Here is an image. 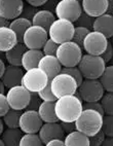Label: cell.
Returning <instances> with one entry per match:
<instances>
[{
    "label": "cell",
    "instance_id": "1",
    "mask_svg": "<svg viewBox=\"0 0 113 146\" xmlns=\"http://www.w3.org/2000/svg\"><path fill=\"white\" fill-rule=\"evenodd\" d=\"M82 109V102L76 95L62 97L55 102V113L59 123H74Z\"/></svg>",
    "mask_w": 113,
    "mask_h": 146
},
{
    "label": "cell",
    "instance_id": "2",
    "mask_svg": "<svg viewBox=\"0 0 113 146\" xmlns=\"http://www.w3.org/2000/svg\"><path fill=\"white\" fill-rule=\"evenodd\" d=\"M103 115L92 109H82L81 113L74 123L75 129L79 133L87 137H92L101 131Z\"/></svg>",
    "mask_w": 113,
    "mask_h": 146
},
{
    "label": "cell",
    "instance_id": "3",
    "mask_svg": "<svg viewBox=\"0 0 113 146\" xmlns=\"http://www.w3.org/2000/svg\"><path fill=\"white\" fill-rule=\"evenodd\" d=\"M105 62L100 56L82 55L77 68L81 73L83 79H99L106 68Z\"/></svg>",
    "mask_w": 113,
    "mask_h": 146
},
{
    "label": "cell",
    "instance_id": "4",
    "mask_svg": "<svg viewBox=\"0 0 113 146\" xmlns=\"http://www.w3.org/2000/svg\"><path fill=\"white\" fill-rule=\"evenodd\" d=\"M56 57L62 68L76 67L82 57V48L72 41L65 42L58 46Z\"/></svg>",
    "mask_w": 113,
    "mask_h": 146
},
{
    "label": "cell",
    "instance_id": "5",
    "mask_svg": "<svg viewBox=\"0 0 113 146\" xmlns=\"http://www.w3.org/2000/svg\"><path fill=\"white\" fill-rule=\"evenodd\" d=\"M74 28L75 25L71 22L62 19H56V21L50 25L48 31V38L59 45L71 41Z\"/></svg>",
    "mask_w": 113,
    "mask_h": 146
},
{
    "label": "cell",
    "instance_id": "6",
    "mask_svg": "<svg viewBox=\"0 0 113 146\" xmlns=\"http://www.w3.org/2000/svg\"><path fill=\"white\" fill-rule=\"evenodd\" d=\"M52 93L58 100L62 97L75 95L77 91L76 81L65 73H59L50 81Z\"/></svg>",
    "mask_w": 113,
    "mask_h": 146
},
{
    "label": "cell",
    "instance_id": "7",
    "mask_svg": "<svg viewBox=\"0 0 113 146\" xmlns=\"http://www.w3.org/2000/svg\"><path fill=\"white\" fill-rule=\"evenodd\" d=\"M104 89L98 79H83L77 86L76 96L82 103L99 102L104 95Z\"/></svg>",
    "mask_w": 113,
    "mask_h": 146
},
{
    "label": "cell",
    "instance_id": "8",
    "mask_svg": "<svg viewBox=\"0 0 113 146\" xmlns=\"http://www.w3.org/2000/svg\"><path fill=\"white\" fill-rule=\"evenodd\" d=\"M50 82L48 76L39 68H33L24 72L21 86L31 94H37Z\"/></svg>",
    "mask_w": 113,
    "mask_h": 146
},
{
    "label": "cell",
    "instance_id": "9",
    "mask_svg": "<svg viewBox=\"0 0 113 146\" xmlns=\"http://www.w3.org/2000/svg\"><path fill=\"white\" fill-rule=\"evenodd\" d=\"M82 13L81 4L78 0H61L55 7V16L58 19L75 23Z\"/></svg>",
    "mask_w": 113,
    "mask_h": 146
},
{
    "label": "cell",
    "instance_id": "10",
    "mask_svg": "<svg viewBox=\"0 0 113 146\" xmlns=\"http://www.w3.org/2000/svg\"><path fill=\"white\" fill-rule=\"evenodd\" d=\"M5 97L9 109L22 111L26 109L29 104L31 93L27 91L24 86H17L8 89Z\"/></svg>",
    "mask_w": 113,
    "mask_h": 146
},
{
    "label": "cell",
    "instance_id": "11",
    "mask_svg": "<svg viewBox=\"0 0 113 146\" xmlns=\"http://www.w3.org/2000/svg\"><path fill=\"white\" fill-rule=\"evenodd\" d=\"M48 39V31L38 26H30L25 32L22 43L26 46L27 50H41L46 40Z\"/></svg>",
    "mask_w": 113,
    "mask_h": 146
},
{
    "label": "cell",
    "instance_id": "12",
    "mask_svg": "<svg viewBox=\"0 0 113 146\" xmlns=\"http://www.w3.org/2000/svg\"><path fill=\"white\" fill-rule=\"evenodd\" d=\"M109 40L101 33L91 31L87 34L82 43V50L87 55L101 56L106 50Z\"/></svg>",
    "mask_w": 113,
    "mask_h": 146
},
{
    "label": "cell",
    "instance_id": "13",
    "mask_svg": "<svg viewBox=\"0 0 113 146\" xmlns=\"http://www.w3.org/2000/svg\"><path fill=\"white\" fill-rule=\"evenodd\" d=\"M42 120L40 119L37 111L26 110L22 112L19 119V129L24 134H37L42 125Z\"/></svg>",
    "mask_w": 113,
    "mask_h": 146
},
{
    "label": "cell",
    "instance_id": "14",
    "mask_svg": "<svg viewBox=\"0 0 113 146\" xmlns=\"http://www.w3.org/2000/svg\"><path fill=\"white\" fill-rule=\"evenodd\" d=\"M25 3L22 0H0V17L8 22L20 18Z\"/></svg>",
    "mask_w": 113,
    "mask_h": 146
},
{
    "label": "cell",
    "instance_id": "15",
    "mask_svg": "<svg viewBox=\"0 0 113 146\" xmlns=\"http://www.w3.org/2000/svg\"><path fill=\"white\" fill-rule=\"evenodd\" d=\"M37 135L43 145L55 139L63 140L65 137V133L61 128L60 123H43Z\"/></svg>",
    "mask_w": 113,
    "mask_h": 146
},
{
    "label": "cell",
    "instance_id": "16",
    "mask_svg": "<svg viewBox=\"0 0 113 146\" xmlns=\"http://www.w3.org/2000/svg\"><path fill=\"white\" fill-rule=\"evenodd\" d=\"M80 4L82 13L93 19L107 13L108 0H83Z\"/></svg>",
    "mask_w": 113,
    "mask_h": 146
},
{
    "label": "cell",
    "instance_id": "17",
    "mask_svg": "<svg viewBox=\"0 0 113 146\" xmlns=\"http://www.w3.org/2000/svg\"><path fill=\"white\" fill-rule=\"evenodd\" d=\"M23 75H24V70L22 67L7 65L1 77V81L4 88L11 89L13 86H21Z\"/></svg>",
    "mask_w": 113,
    "mask_h": 146
},
{
    "label": "cell",
    "instance_id": "18",
    "mask_svg": "<svg viewBox=\"0 0 113 146\" xmlns=\"http://www.w3.org/2000/svg\"><path fill=\"white\" fill-rule=\"evenodd\" d=\"M93 31L101 33L109 39L113 36V17L112 13H104L102 16L94 19Z\"/></svg>",
    "mask_w": 113,
    "mask_h": 146
},
{
    "label": "cell",
    "instance_id": "19",
    "mask_svg": "<svg viewBox=\"0 0 113 146\" xmlns=\"http://www.w3.org/2000/svg\"><path fill=\"white\" fill-rule=\"evenodd\" d=\"M38 68L46 74L50 81L61 73L62 70V66L56 56H43L39 61Z\"/></svg>",
    "mask_w": 113,
    "mask_h": 146
},
{
    "label": "cell",
    "instance_id": "20",
    "mask_svg": "<svg viewBox=\"0 0 113 146\" xmlns=\"http://www.w3.org/2000/svg\"><path fill=\"white\" fill-rule=\"evenodd\" d=\"M18 43L16 34L9 27L0 28V52L5 54Z\"/></svg>",
    "mask_w": 113,
    "mask_h": 146
},
{
    "label": "cell",
    "instance_id": "21",
    "mask_svg": "<svg viewBox=\"0 0 113 146\" xmlns=\"http://www.w3.org/2000/svg\"><path fill=\"white\" fill-rule=\"evenodd\" d=\"M55 21L56 16L53 11H46V9H40V11H36L33 19L31 20V23L33 26L41 27L45 31H48L50 25Z\"/></svg>",
    "mask_w": 113,
    "mask_h": 146
},
{
    "label": "cell",
    "instance_id": "22",
    "mask_svg": "<svg viewBox=\"0 0 113 146\" xmlns=\"http://www.w3.org/2000/svg\"><path fill=\"white\" fill-rule=\"evenodd\" d=\"M42 57H43V54L41 50H27L24 52L21 61V66L23 68V70L28 71L30 69H33V68H37Z\"/></svg>",
    "mask_w": 113,
    "mask_h": 146
},
{
    "label": "cell",
    "instance_id": "23",
    "mask_svg": "<svg viewBox=\"0 0 113 146\" xmlns=\"http://www.w3.org/2000/svg\"><path fill=\"white\" fill-rule=\"evenodd\" d=\"M37 112L42 123H59L55 113V102H42Z\"/></svg>",
    "mask_w": 113,
    "mask_h": 146
},
{
    "label": "cell",
    "instance_id": "24",
    "mask_svg": "<svg viewBox=\"0 0 113 146\" xmlns=\"http://www.w3.org/2000/svg\"><path fill=\"white\" fill-rule=\"evenodd\" d=\"M30 26H32V23L31 21L29 20H26L24 18H17L16 20H13V21L9 22V25L8 27L15 32L17 36V39H18L19 43H22L23 41V36H24L25 32Z\"/></svg>",
    "mask_w": 113,
    "mask_h": 146
},
{
    "label": "cell",
    "instance_id": "25",
    "mask_svg": "<svg viewBox=\"0 0 113 146\" xmlns=\"http://www.w3.org/2000/svg\"><path fill=\"white\" fill-rule=\"evenodd\" d=\"M27 50L26 46L23 43H18L16 46H13L11 50L5 52V60L11 66H19L21 67L22 57L24 52Z\"/></svg>",
    "mask_w": 113,
    "mask_h": 146
},
{
    "label": "cell",
    "instance_id": "26",
    "mask_svg": "<svg viewBox=\"0 0 113 146\" xmlns=\"http://www.w3.org/2000/svg\"><path fill=\"white\" fill-rule=\"evenodd\" d=\"M23 133L19 128L6 129L2 132L0 138L3 141L4 146H19Z\"/></svg>",
    "mask_w": 113,
    "mask_h": 146
},
{
    "label": "cell",
    "instance_id": "27",
    "mask_svg": "<svg viewBox=\"0 0 113 146\" xmlns=\"http://www.w3.org/2000/svg\"><path fill=\"white\" fill-rule=\"evenodd\" d=\"M63 141L65 146H89V137L79 133L78 131L65 135Z\"/></svg>",
    "mask_w": 113,
    "mask_h": 146
},
{
    "label": "cell",
    "instance_id": "28",
    "mask_svg": "<svg viewBox=\"0 0 113 146\" xmlns=\"http://www.w3.org/2000/svg\"><path fill=\"white\" fill-rule=\"evenodd\" d=\"M104 91L107 93H113V66H106L105 70L103 71L102 75L98 79Z\"/></svg>",
    "mask_w": 113,
    "mask_h": 146
},
{
    "label": "cell",
    "instance_id": "29",
    "mask_svg": "<svg viewBox=\"0 0 113 146\" xmlns=\"http://www.w3.org/2000/svg\"><path fill=\"white\" fill-rule=\"evenodd\" d=\"M21 114H22L21 111L9 109L1 118H2L3 123L8 129H17L19 128V119H20Z\"/></svg>",
    "mask_w": 113,
    "mask_h": 146
},
{
    "label": "cell",
    "instance_id": "30",
    "mask_svg": "<svg viewBox=\"0 0 113 146\" xmlns=\"http://www.w3.org/2000/svg\"><path fill=\"white\" fill-rule=\"evenodd\" d=\"M104 115H113V93H104L100 101Z\"/></svg>",
    "mask_w": 113,
    "mask_h": 146
},
{
    "label": "cell",
    "instance_id": "31",
    "mask_svg": "<svg viewBox=\"0 0 113 146\" xmlns=\"http://www.w3.org/2000/svg\"><path fill=\"white\" fill-rule=\"evenodd\" d=\"M19 146H43L37 134H24L22 136Z\"/></svg>",
    "mask_w": 113,
    "mask_h": 146
},
{
    "label": "cell",
    "instance_id": "32",
    "mask_svg": "<svg viewBox=\"0 0 113 146\" xmlns=\"http://www.w3.org/2000/svg\"><path fill=\"white\" fill-rule=\"evenodd\" d=\"M89 32H91L89 30L83 28V27L75 26V28H74V33H73V36H72L71 41L74 42V43H76L78 46L82 47V43H83L84 38H85V36H87Z\"/></svg>",
    "mask_w": 113,
    "mask_h": 146
},
{
    "label": "cell",
    "instance_id": "33",
    "mask_svg": "<svg viewBox=\"0 0 113 146\" xmlns=\"http://www.w3.org/2000/svg\"><path fill=\"white\" fill-rule=\"evenodd\" d=\"M101 131L105 137H113V115H103Z\"/></svg>",
    "mask_w": 113,
    "mask_h": 146
},
{
    "label": "cell",
    "instance_id": "34",
    "mask_svg": "<svg viewBox=\"0 0 113 146\" xmlns=\"http://www.w3.org/2000/svg\"><path fill=\"white\" fill-rule=\"evenodd\" d=\"M61 73H65V74H68L74 79V80L76 81L77 86L79 84H81L82 80H83V77H82L81 73L79 71V69L76 67H69V68H62V70H61Z\"/></svg>",
    "mask_w": 113,
    "mask_h": 146
},
{
    "label": "cell",
    "instance_id": "35",
    "mask_svg": "<svg viewBox=\"0 0 113 146\" xmlns=\"http://www.w3.org/2000/svg\"><path fill=\"white\" fill-rule=\"evenodd\" d=\"M37 95H38L39 99L41 100L42 102H56L57 101L56 97L54 96L53 93H52L50 82H48V86H45L44 89H42L40 92H38Z\"/></svg>",
    "mask_w": 113,
    "mask_h": 146
},
{
    "label": "cell",
    "instance_id": "36",
    "mask_svg": "<svg viewBox=\"0 0 113 146\" xmlns=\"http://www.w3.org/2000/svg\"><path fill=\"white\" fill-rule=\"evenodd\" d=\"M59 44L55 43L53 40H50L48 38L46 40V42L44 43V45L42 46L41 52L43 54V56H56L57 54V50H58Z\"/></svg>",
    "mask_w": 113,
    "mask_h": 146
},
{
    "label": "cell",
    "instance_id": "37",
    "mask_svg": "<svg viewBox=\"0 0 113 146\" xmlns=\"http://www.w3.org/2000/svg\"><path fill=\"white\" fill-rule=\"evenodd\" d=\"M75 23H76L77 27H83V28L87 29V30H89V31H92L94 19L87 16L85 13H82L81 15H80V17L78 18V20H77Z\"/></svg>",
    "mask_w": 113,
    "mask_h": 146
},
{
    "label": "cell",
    "instance_id": "38",
    "mask_svg": "<svg viewBox=\"0 0 113 146\" xmlns=\"http://www.w3.org/2000/svg\"><path fill=\"white\" fill-rule=\"evenodd\" d=\"M41 103H42V101L39 99L38 95L37 94H31L30 102H29V104H28V106H27L26 110H34V111H37Z\"/></svg>",
    "mask_w": 113,
    "mask_h": 146
},
{
    "label": "cell",
    "instance_id": "39",
    "mask_svg": "<svg viewBox=\"0 0 113 146\" xmlns=\"http://www.w3.org/2000/svg\"><path fill=\"white\" fill-rule=\"evenodd\" d=\"M104 139H105V135H104L102 131H100V132H98L97 134H95L92 137H89V146H100L103 141H104Z\"/></svg>",
    "mask_w": 113,
    "mask_h": 146
},
{
    "label": "cell",
    "instance_id": "40",
    "mask_svg": "<svg viewBox=\"0 0 113 146\" xmlns=\"http://www.w3.org/2000/svg\"><path fill=\"white\" fill-rule=\"evenodd\" d=\"M37 11V8H34L32 7V6L28 5L27 4V6L24 5V8H23V11H22L21 13V18H24L26 19V20H29V21H31L32 19H33V17H34V15L36 13Z\"/></svg>",
    "mask_w": 113,
    "mask_h": 146
},
{
    "label": "cell",
    "instance_id": "41",
    "mask_svg": "<svg viewBox=\"0 0 113 146\" xmlns=\"http://www.w3.org/2000/svg\"><path fill=\"white\" fill-rule=\"evenodd\" d=\"M112 56H113L112 43H111V41H108V44H107V47H106V50H104V52H103L100 57L102 58L103 61L105 62V64H107V63H109L111 60H112Z\"/></svg>",
    "mask_w": 113,
    "mask_h": 146
},
{
    "label": "cell",
    "instance_id": "42",
    "mask_svg": "<svg viewBox=\"0 0 113 146\" xmlns=\"http://www.w3.org/2000/svg\"><path fill=\"white\" fill-rule=\"evenodd\" d=\"M82 108L83 109H92L95 110L97 112H99L100 114L104 115V111L102 109L100 102H89V103H82Z\"/></svg>",
    "mask_w": 113,
    "mask_h": 146
},
{
    "label": "cell",
    "instance_id": "43",
    "mask_svg": "<svg viewBox=\"0 0 113 146\" xmlns=\"http://www.w3.org/2000/svg\"><path fill=\"white\" fill-rule=\"evenodd\" d=\"M8 110H9V106L6 101L5 94H0V117H2Z\"/></svg>",
    "mask_w": 113,
    "mask_h": 146
},
{
    "label": "cell",
    "instance_id": "44",
    "mask_svg": "<svg viewBox=\"0 0 113 146\" xmlns=\"http://www.w3.org/2000/svg\"><path fill=\"white\" fill-rule=\"evenodd\" d=\"M61 128L63 130V132L65 133V135L72 133L74 131H76L75 129V123H60Z\"/></svg>",
    "mask_w": 113,
    "mask_h": 146
},
{
    "label": "cell",
    "instance_id": "45",
    "mask_svg": "<svg viewBox=\"0 0 113 146\" xmlns=\"http://www.w3.org/2000/svg\"><path fill=\"white\" fill-rule=\"evenodd\" d=\"M46 2H48V0H27L26 1V3L28 5L32 6V7H34V8L44 6Z\"/></svg>",
    "mask_w": 113,
    "mask_h": 146
},
{
    "label": "cell",
    "instance_id": "46",
    "mask_svg": "<svg viewBox=\"0 0 113 146\" xmlns=\"http://www.w3.org/2000/svg\"><path fill=\"white\" fill-rule=\"evenodd\" d=\"M43 146H65L64 145V141L61 139H55L52 140L50 142H48L46 144H44Z\"/></svg>",
    "mask_w": 113,
    "mask_h": 146
},
{
    "label": "cell",
    "instance_id": "47",
    "mask_svg": "<svg viewBox=\"0 0 113 146\" xmlns=\"http://www.w3.org/2000/svg\"><path fill=\"white\" fill-rule=\"evenodd\" d=\"M100 146H113V138L112 137H105Z\"/></svg>",
    "mask_w": 113,
    "mask_h": 146
},
{
    "label": "cell",
    "instance_id": "48",
    "mask_svg": "<svg viewBox=\"0 0 113 146\" xmlns=\"http://www.w3.org/2000/svg\"><path fill=\"white\" fill-rule=\"evenodd\" d=\"M5 62L3 60H0V79H1V77H2L3 73H4V70H5Z\"/></svg>",
    "mask_w": 113,
    "mask_h": 146
},
{
    "label": "cell",
    "instance_id": "49",
    "mask_svg": "<svg viewBox=\"0 0 113 146\" xmlns=\"http://www.w3.org/2000/svg\"><path fill=\"white\" fill-rule=\"evenodd\" d=\"M8 25H9V22L0 17V28H2V27H8Z\"/></svg>",
    "mask_w": 113,
    "mask_h": 146
},
{
    "label": "cell",
    "instance_id": "50",
    "mask_svg": "<svg viewBox=\"0 0 113 146\" xmlns=\"http://www.w3.org/2000/svg\"><path fill=\"white\" fill-rule=\"evenodd\" d=\"M4 92H5V88H4L2 81L0 79V94H4Z\"/></svg>",
    "mask_w": 113,
    "mask_h": 146
},
{
    "label": "cell",
    "instance_id": "51",
    "mask_svg": "<svg viewBox=\"0 0 113 146\" xmlns=\"http://www.w3.org/2000/svg\"><path fill=\"white\" fill-rule=\"evenodd\" d=\"M3 127H4V123H3L2 121V118L0 117V136H1V134H2V132L4 131V129H3Z\"/></svg>",
    "mask_w": 113,
    "mask_h": 146
},
{
    "label": "cell",
    "instance_id": "52",
    "mask_svg": "<svg viewBox=\"0 0 113 146\" xmlns=\"http://www.w3.org/2000/svg\"><path fill=\"white\" fill-rule=\"evenodd\" d=\"M0 60H5V54L2 52H0Z\"/></svg>",
    "mask_w": 113,
    "mask_h": 146
},
{
    "label": "cell",
    "instance_id": "53",
    "mask_svg": "<svg viewBox=\"0 0 113 146\" xmlns=\"http://www.w3.org/2000/svg\"><path fill=\"white\" fill-rule=\"evenodd\" d=\"M0 146H4V144H3V141L1 140V138H0Z\"/></svg>",
    "mask_w": 113,
    "mask_h": 146
}]
</instances>
